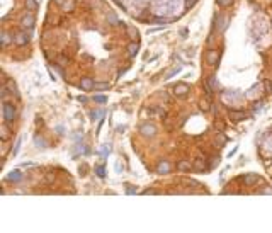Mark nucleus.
Returning a JSON list of instances; mask_svg holds the SVG:
<instances>
[{
	"instance_id": "1",
	"label": "nucleus",
	"mask_w": 272,
	"mask_h": 233,
	"mask_svg": "<svg viewBox=\"0 0 272 233\" xmlns=\"http://www.w3.org/2000/svg\"><path fill=\"white\" fill-rule=\"evenodd\" d=\"M16 107H14L12 104H9V102H5L3 104V118H5V121H14L16 119Z\"/></svg>"
},
{
	"instance_id": "2",
	"label": "nucleus",
	"mask_w": 272,
	"mask_h": 233,
	"mask_svg": "<svg viewBox=\"0 0 272 233\" xmlns=\"http://www.w3.org/2000/svg\"><path fill=\"white\" fill-rule=\"evenodd\" d=\"M206 61H208L209 65H216L218 61H219V51H218V49H209V51L206 53Z\"/></svg>"
},
{
	"instance_id": "3",
	"label": "nucleus",
	"mask_w": 272,
	"mask_h": 233,
	"mask_svg": "<svg viewBox=\"0 0 272 233\" xmlns=\"http://www.w3.org/2000/svg\"><path fill=\"white\" fill-rule=\"evenodd\" d=\"M80 87H82V90H85V92H89V90H92L94 87H95V82H94L92 78H82V82H80Z\"/></svg>"
},
{
	"instance_id": "4",
	"label": "nucleus",
	"mask_w": 272,
	"mask_h": 233,
	"mask_svg": "<svg viewBox=\"0 0 272 233\" xmlns=\"http://www.w3.org/2000/svg\"><path fill=\"white\" fill-rule=\"evenodd\" d=\"M21 24H22V27H32V26H34V16L27 12L26 16L22 17V21H21Z\"/></svg>"
},
{
	"instance_id": "5",
	"label": "nucleus",
	"mask_w": 272,
	"mask_h": 233,
	"mask_svg": "<svg viewBox=\"0 0 272 233\" xmlns=\"http://www.w3.org/2000/svg\"><path fill=\"white\" fill-rule=\"evenodd\" d=\"M141 133H143L145 136H153V134L157 133V129H155V126H151V124H143L141 126Z\"/></svg>"
},
{
	"instance_id": "6",
	"label": "nucleus",
	"mask_w": 272,
	"mask_h": 233,
	"mask_svg": "<svg viewBox=\"0 0 272 233\" xmlns=\"http://www.w3.org/2000/svg\"><path fill=\"white\" fill-rule=\"evenodd\" d=\"M247 116H245V112H242V111H230V119L231 121H242V119H245Z\"/></svg>"
},
{
	"instance_id": "7",
	"label": "nucleus",
	"mask_w": 272,
	"mask_h": 233,
	"mask_svg": "<svg viewBox=\"0 0 272 233\" xmlns=\"http://www.w3.org/2000/svg\"><path fill=\"white\" fill-rule=\"evenodd\" d=\"M259 180H260V179H259V175H253V174H248V175H245V177H243L245 185H255Z\"/></svg>"
},
{
	"instance_id": "8",
	"label": "nucleus",
	"mask_w": 272,
	"mask_h": 233,
	"mask_svg": "<svg viewBox=\"0 0 272 233\" xmlns=\"http://www.w3.org/2000/svg\"><path fill=\"white\" fill-rule=\"evenodd\" d=\"M14 39H16V43H17L19 46H24V44L27 43V34H26V32H17Z\"/></svg>"
},
{
	"instance_id": "9",
	"label": "nucleus",
	"mask_w": 272,
	"mask_h": 233,
	"mask_svg": "<svg viewBox=\"0 0 272 233\" xmlns=\"http://www.w3.org/2000/svg\"><path fill=\"white\" fill-rule=\"evenodd\" d=\"M21 179H22V174H21L19 170H14V172H10L9 175H7V180L9 182H19Z\"/></svg>"
},
{
	"instance_id": "10",
	"label": "nucleus",
	"mask_w": 272,
	"mask_h": 233,
	"mask_svg": "<svg viewBox=\"0 0 272 233\" xmlns=\"http://www.w3.org/2000/svg\"><path fill=\"white\" fill-rule=\"evenodd\" d=\"M187 92H189V85H186V83L175 87V96H186Z\"/></svg>"
},
{
	"instance_id": "11",
	"label": "nucleus",
	"mask_w": 272,
	"mask_h": 233,
	"mask_svg": "<svg viewBox=\"0 0 272 233\" xmlns=\"http://www.w3.org/2000/svg\"><path fill=\"white\" fill-rule=\"evenodd\" d=\"M192 169V165L189 162H180V163H177V170H180V172H187V170H191Z\"/></svg>"
},
{
	"instance_id": "12",
	"label": "nucleus",
	"mask_w": 272,
	"mask_h": 233,
	"mask_svg": "<svg viewBox=\"0 0 272 233\" xmlns=\"http://www.w3.org/2000/svg\"><path fill=\"white\" fill-rule=\"evenodd\" d=\"M158 172H160V174H167V172H170V165H168V163H167V162H162L160 163V165H158Z\"/></svg>"
},
{
	"instance_id": "13",
	"label": "nucleus",
	"mask_w": 272,
	"mask_h": 233,
	"mask_svg": "<svg viewBox=\"0 0 272 233\" xmlns=\"http://www.w3.org/2000/svg\"><path fill=\"white\" fill-rule=\"evenodd\" d=\"M128 53H129V56H135V54L138 53V44L136 43H131V44L128 46Z\"/></svg>"
},
{
	"instance_id": "14",
	"label": "nucleus",
	"mask_w": 272,
	"mask_h": 233,
	"mask_svg": "<svg viewBox=\"0 0 272 233\" xmlns=\"http://www.w3.org/2000/svg\"><path fill=\"white\" fill-rule=\"evenodd\" d=\"M208 85L211 87V89H216L218 87V78L214 77V75H211V77L208 78Z\"/></svg>"
},
{
	"instance_id": "15",
	"label": "nucleus",
	"mask_w": 272,
	"mask_h": 233,
	"mask_svg": "<svg viewBox=\"0 0 272 233\" xmlns=\"http://www.w3.org/2000/svg\"><path fill=\"white\" fill-rule=\"evenodd\" d=\"M26 7L29 10H36L38 9V3H36V0H26Z\"/></svg>"
},
{
	"instance_id": "16",
	"label": "nucleus",
	"mask_w": 272,
	"mask_h": 233,
	"mask_svg": "<svg viewBox=\"0 0 272 233\" xmlns=\"http://www.w3.org/2000/svg\"><path fill=\"white\" fill-rule=\"evenodd\" d=\"M94 89H97V90H106L109 89V82H99V83H95V87Z\"/></svg>"
},
{
	"instance_id": "17",
	"label": "nucleus",
	"mask_w": 272,
	"mask_h": 233,
	"mask_svg": "<svg viewBox=\"0 0 272 233\" xmlns=\"http://www.w3.org/2000/svg\"><path fill=\"white\" fill-rule=\"evenodd\" d=\"M95 174H97L99 177H106V169H104V165L95 167Z\"/></svg>"
},
{
	"instance_id": "18",
	"label": "nucleus",
	"mask_w": 272,
	"mask_h": 233,
	"mask_svg": "<svg viewBox=\"0 0 272 233\" xmlns=\"http://www.w3.org/2000/svg\"><path fill=\"white\" fill-rule=\"evenodd\" d=\"M199 105H201L202 111H209V109H211V104H209V100H204V99L201 100V104H199Z\"/></svg>"
},
{
	"instance_id": "19",
	"label": "nucleus",
	"mask_w": 272,
	"mask_h": 233,
	"mask_svg": "<svg viewBox=\"0 0 272 233\" xmlns=\"http://www.w3.org/2000/svg\"><path fill=\"white\" fill-rule=\"evenodd\" d=\"M94 100H95V102H99V104H104L107 100V97L106 96H94Z\"/></svg>"
},
{
	"instance_id": "20",
	"label": "nucleus",
	"mask_w": 272,
	"mask_h": 233,
	"mask_svg": "<svg viewBox=\"0 0 272 233\" xmlns=\"http://www.w3.org/2000/svg\"><path fill=\"white\" fill-rule=\"evenodd\" d=\"M264 85H265V94H270L272 92V82H270V80H265V82H264Z\"/></svg>"
},
{
	"instance_id": "21",
	"label": "nucleus",
	"mask_w": 272,
	"mask_h": 233,
	"mask_svg": "<svg viewBox=\"0 0 272 233\" xmlns=\"http://www.w3.org/2000/svg\"><path fill=\"white\" fill-rule=\"evenodd\" d=\"M9 39H10V36L7 34V32H2V44H3V46L9 44Z\"/></svg>"
},
{
	"instance_id": "22",
	"label": "nucleus",
	"mask_w": 272,
	"mask_h": 233,
	"mask_svg": "<svg viewBox=\"0 0 272 233\" xmlns=\"http://www.w3.org/2000/svg\"><path fill=\"white\" fill-rule=\"evenodd\" d=\"M216 2H218V5L226 7V5H231V3H233V0H216Z\"/></svg>"
},
{
	"instance_id": "23",
	"label": "nucleus",
	"mask_w": 272,
	"mask_h": 233,
	"mask_svg": "<svg viewBox=\"0 0 272 233\" xmlns=\"http://www.w3.org/2000/svg\"><path fill=\"white\" fill-rule=\"evenodd\" d=\"M102 114H104L102 111H94L92 114H90V118L92 119H99V118H102Z\"/></svg>"
},
{
	"instance_id": "24",
	"label": "nucleus",
	"mask_w": 272,
	"mask_h": 233,
	"mask_svg": "<svg viewBox=\"0 0 272 233\" xmlns=\"http://www.w3.org/2000/svg\"><path fill=\"white\" fill-rule=\"evenodd\" d=\"M194 169H196V170H199V172H202V170H204V165H202V160H197V162H196Z\"/></svg>"
},
{
	"instance_id": "25",
	"label": "nucleus",
	"mask_w": 272,
	"mask_h": 233,
	"mask_svg": "<svg viewBox=\"0 0 272 233\" xmlns=\"http://www.w3.org/2000/svg\"><path fill=\"white\" fill-rule=\"evenodd\" d=\"M196 3H197V0H187V2H186V7H187V9H191V7H194Z\"/></svg>"
},
{
	"instance_id": "26",
	"label": "nucleus",
	"mask_w": 272,
	"mask_h": 233,
	"mask_svg": "<svg viewBox=\"0 0 272 233\" xmlns=\"http://www.w3.org/2000/svg\"><path fill=\"white\" fill-rule=\"evenodd\" d=\"M204 90H206V94H208V96H211V94H213V89L208 85V82H204Z\"/></svg>"
},
{
	"instance_id": "27",
	"label": "nucleus",
	"mask_w": 272,
	"mask_h": 233,
	"mask_svg": "<svg viewBox=\"0 0 272 233\" xmlns=\"http://www.w3.org/2000/svg\"><path fill=\"white\" fill-rule=\"evenodd\" d=\"M58 63H60V65H67V63H68V58L60 56V58H58Z\"/></svg>"
},
{
	"instance_id": "28",
	"label": "nucleus",
	"mask_w": 272,
	"mask_h": 233,
	"mask_svg": "<svg viewBox=\"0 0 272 233\" xmlns=\"http://www.w3.org/2000/svg\"><path fill=\"white\" fill-rule=\"evenodd\" d=\"M19 147H21V140H17V143H16V147H14V155H17V153H19Z\"/></svg>"
},
{
	"instance_id": "29",
	"label": "nucleus",
	"mask_w": 272,
	"mask_h": 233,
	"mask_svg": "<svg viewBox=\"0 0 272 233\" xmlns=\"http://www.w3.org/2000/svg\"><path fill=\"white\" fill-rule=\"evenodd\" d=\"M56 3H60V5H63V0H54Z\"/></svg>"
}]
</instances>
